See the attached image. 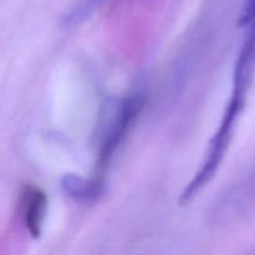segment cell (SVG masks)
Returning <instances> with one entry per match:
<instances>
[{
    "mask_svg": "<svg viewBox=\"0 0 255 255\" xmlns=\"http://www.w3.org/2000/svg\"><path fill=\"white\" fill-rule=\"evenodd\" d=\"M243 109L244 105L229 100V104L227 106L226 112H224L221 125H219L218 129H217L211 143H209V148L203 164L179 197L181 206L189 203L194 198V196L199 193L203 189V187L208 184L214 177V174L217 173L224 158V154H226L227 149L231 144L237 121H238V117L243 111Z\"/></svg>",
    "mask_w": 255,
    "mask_h": 255,
    "instance_id": "1",
    "label": "cell"
},
{
    "mask_svg": "<svg viewBox=\"0 0 255 255\" xmlns=\"http://www.w3.org/2000/svg\"><path fill=\"white\" fill-rule=\"evenodd\" d=\"M144 101H146L144 95L137 92L122 100L116 107V111L112 115L111 121L102 136L101 149L99 154V161L101 166L109 163L116 149L122 143L128 129L138 119Z\"/></svg>",
    "mask_w": 255,
    "mask_h": 255,
    "instance_id": "2",
    "label": "cell"
},
{
    "mask_svg": "<svg viewBox=\"0 0 255 255\" xmlns=\"http://www.w3.org/2000/svg\"><path fill=\"white\" fill-rule=\"evenodd\" d=\"M255 71V21L247 26V34L237 57L233 75V96L247 99Z\"/></svg>",
    "mask_w": 255,
    "mask_h": 255,
    "instance_id": "3",
    "label": "cell"
},
{
    "mask_svg": "<svg viewBox=\"0 0 255 255\" xmlns=\"http://www.w3.org/2000/svg\"><path fill=\"white\" fill-rule=\"evenodd\" d=\"M21 198L25 227L32 238H39L47 211L46 194L37 187H26Z\"/></svg>",
    "mask_w": 255,
    "mask_h": 255,
    "instance_id": "4",
    "label": "cell"
},
{
    "mask_svg": "<svg viewBox=\"0 0 255 255\" xmlns=\"http://www.w3.org/2000/svg\"><path fill=\"white\" fill-rule=\"evenodd\" d=\"M61 188L72 201L90 204L104 196L106 186L100 179H87L77 174L67 173L62 177Z\"/></svg>",
    "mask_w": 255,
    "mask_h": 255,
    "instance_id": "5",
    "label": "cell"
},
{
    "mask_svg": "<svg viewBox=\"0 0 255 255\" xmlns=\"http://www.w3.org/2000/svg\"><path fill=\"white\" fill-rule=\"evenodd\" d=\"M106 0H76L61 16V26L72 29L86 21Z\"/></svg>",
    "mask_w": 255,
    "mask_h": 255,
    "instance_id": "6",
    "label": "cell"
},
{
    "mask_svg": "<svg viewBox=\"0 0 255 255\" xmlns=\"http://www.w3.org/2000/svg\"><path fill=\"white\" fill-rule=\"evenodd\" d=\"M255 21V0H246L239 15V25L248 26Z\"/></svg>",
    "mask_w": 255,
    "mask_h": 255,
    "instance_id": "7",
    "label": "cell"
}]
</instances>
